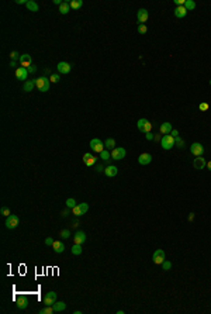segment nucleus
Masks as SVG:
<instances>
[{"label": "nucleus", "mask_w": 211, "mask_h": 314, "mask_svg": "<svg viewBox=\"0 0 211 314\" xmlns=\"http://www.w3.org/2000/svg\"><path fill=\"white\" fill-rule=\"evenodd\" d=\"M170 268H172V263L169 262V261L165 259L163 263H162V269H163V270H170Z\"/></svg>", "instance_id": "e433bc0d"}, {"label": "nucleus", "mask_w": 211, "mask_h": 314, "mask_svg": "<svg viewBox=\"0 0 211 314\" xmlns=\"http://www.w3.org/2000/svg\"><path fill=\"white\" fill-rule=\"evenodd\" d=\"M104 146L107 150H114L116 148V139L114 138H107L104 141Z\"/></svg>", "instance_id": "cd10ccee"}, {"label": "nucleus", "mask_w": 211, "mask_h": 314, "mask_svg": "<svg viewBox=\"0 0 211 314\" xmlns=\"http://www.w3.org/2000/svg\"><path fill=\"white\" fill-rule=\"evenodd\" d=\"M90 148L93 151H95V152H97V153H100V152H103V151H104V143H103L102 139H98V138H93L90 141Z\"/></svg>", "instance_id": "0eeeda50"}, {"label": "nucleus", "mask_w": 211, "mask_h": 314, "mask_svg": "<svg viewBox=\"0 0 211 314\" xmlns=\"http://www.w3.org/2000/svg\"><path fill=\"white\" fill-rule=\"evenodd\" d=\"M110 157H111V153H110L107 150H104L103 152H100V158H102L103 161H109Z\"/></svg>", "instance_id": "473e14b6"}, {"label": "nucleus", "mask_w": 211, "mask_h": 314, "mask_svg": "<svg viewBox=\"0 0 211 314\" xmlns=\"http://www.w3.org/2000/svg\"><path fill=\"white\" fill-rule=\"evenodd\" d=\"M194 220V213H190V215H189V221H193Z\"/></svg>", "instance_id": "864d4df0"}, {"label": "nucleus", "mask_w": 211, "mask_h": 314, "mask_svg": "<svg viewBox=\"0 0 211 314\" xmlns=\"http://www.w3.org/2000/svg\"><path fill=\"white\" fill-rule=\"evenodd\" d=\"M149 14H148V10L146 9H139L138 13H137V20H138L139 24H144V23L148 20Z\"/></svg>", "instance_id": "ddd939ff"}, {"label": "nucleus", "mask_w": 211, "mask_h": 314, "mask_svg": "<svg viewBox=\"0 0 211 314\" xmlns=\"http://www.w3.org/2000/svg\"><path fill=\"white\" fill-rule=\"evenodd\" d=\"M175 144H177L179 148H184V143H183V141H182L180 138H179V137L176 138V143H175Z\"/></svg>", "instance_id": "79ce46f5"}, {"label": "nucleus", "mask_w": 211, "mask_h": 314, "mask_svg": "<svg viewBox=\"0 0 211 314\" xmlns=\"http://www.w3.org/2000/svg\"><path fill=\"white\" fill-rule=\"evenodd\" d=\"M35 85H37V89L40 92H48L49 90L51 81H49L47 76H41V78H37L35 79Z\"/></svg>", "instance_id": "f03ea898"}, {"label": "nucleus", "mask_w": 211, "mask_h": 314, "mask_svg": "<svg viewBox=\"0 0 211 314\" xmlns=\"http://www.w3.org/2000/svg\"><path fill=\"white\" fill-rule=\"evenodd\" d=\"M165 259H166V254H165L163 249H156V251L153 252V255H152L153 263H156V265H162Z\"/></svg>", "instance_id": "39448f33"}, {"label": "nucleus", "mask_w": 211, "mask_h": 314, "mask_svg": "<svg viewBox=\"0 0 211 314\" xmlns=\"http://www.w3.org/2000/svg\"><path fill=\"white\" fill-rule=\"evenodd\" d=\"M61 237L65 238V240H68V238L70 237V231L69 230H62L61 231Z\"/></svg>", "instance_id": "ea45409f"}, {"label": "nucleus", "mask_w": 211, "mask_h": 314, "mask_svg": "<svg viewBox=\"0 0 211 314\" xmlns=\"http://www.w3.org/2000/svg\"><path fill=\"white\" fill-rule=\"evenodd\" d=\"M0 213H2V215H4V217H9V215H10V210H9V207H2L0 208Z\"/></svg>", "instance_id": "58836bf2"}, {"label": "nucleus", "mask_w": 211, "mask_h": 314, "mask_svg": "<svg viewBox=\"0 0 211 314\" xmlns=\"http://www.w3.org/2000/svg\"><path fill=\"white\" fill-rule=\"evenodd\" d=\"M52 244H54V240H52L51 237H48L47 240H45V245H51L52 247Z\"/></svg>", "instance_id": "c03bdc74"}, {"label": "nucleus", "mask_w": 211, "mask_h": 314, "mask_svg": "<svg viewBox=\"0 0 211 314\" xmlns=\"http://www.w3.org/2000/svg\"><path fill=\"white\" fill-rule=\"evenodd\" d=\"M170 135H172V137H175V138H177V137H179V131H177V130H172Z\"/></svg>", "instance_id": "de8ad7c7"}, {"label": "nucleus", "mask_w": 211, "mask_h": 314, "mask_svg": "<svg viewBox=\"0 0 211 314\" xmlns=\"http://www.w3.org/2000/svg\"><path fill=\"white\" fill-rule=\"evenodd\" d=\"M175 143H176L175 137H172L170 134H166V135H163V137H162L160 145H162V148H163L165 151H169V150H172V148L175 146Z\"/></svg>", "instance_id": "f257e3e1"}, {"label": "nucleus", "mask_w": 211, "mask_h": 314, "mask_svg": "<svg viewBox=\"0 0 211 314\" xmlns=\"http://www.w3.org/2000/svg\"><path fill=\"white\" fill-rule=\"evenodd\" d=\"M10 58H11V61H20V58H21V55L18 54L17 51H13V52H10Z\"/></svg>", "instance_id": "c9c22d12"}, {"label": "nucleus", "mask_w": 211, "mask_h": 314, "mask_svg": "<svg viewBox=\"0 0 211 314\" xmlns=\"http://www.w3.org/2000/svg\"><path fill=\"white\" fill-rule=\"evenodd\" d=\"M16 306H17V309H20V310H24V309L28 307V299L24 296L17 297V299H16Z\"/></svg>", "instance_id": "dca6fc26"}, {"label": "nucleus", "mask_w": 211, "mask_h": 314, "mask_svg": "<svg viewBox=\"0 0 211 314\" xmlns=\"http://www.w3.org/2000/svg\"><path fill=\"white\" fill-rule=\"evenodd\" d=\"M69 4H70V9H75V10H77V9H80L82 6H83V2H82V0H72Z\"/></svg>", "instance_id": "7c9ffc66"}, {"label": "nucleus", "mask_w": 211, "mask_h": 314, "mask_svg": "<svg viewBox=\"0 0 211 314\" xmlns=\"http://www.w3.org/2000/svg\"><path fill=\"white\" fill-rule=\"evenodd\" d=\"M34 88H37V85H35V81H26L24 82V85H23V90L24 92H31Z\"/></svg>", "instance_id": "b1692460"}, {"label": "nucleus", "mask_w": 211, "mask_h": 314, "mask_svg": "<svg viewBox=\"0 0 211 314\" xmlns=\"http://www.w3.org/2000/svg\"><path fill=\"white\" fill-rule=\"evenodd\" d=\"M104 173H106V176L113 178V176H116L117 173H118V168H117V166H114V165H109V166H106Z\"/></svg>", "instance_id": "aec40b11"}, {"label": "nucleus", "mask_w": 211, "mask_h": 314, "mask_svg": "<svg viewBox=\"0 0 211 314\" xmlns=\"http://www.w3.org/2000/svg\"><path fill=\"white\" fill-rule=\"evenodd\" d=\"M10 66H11V68H16V66H17V62H16V61H11Z\"/></svg>", "instance_id": "5fc2aeb1"}, {"label": "nucleus", "mask_w": 211, "mask_h": 314, "mask_svg": "<svg viewBox=\"0 0 211 314\" xmlns=\"http://www.w3.org/2000/svg\"><path fill=\"white\" fill-rule=\"evenodd\" d=\"M54 310H55V313H61V311L66 310L65 301H56V303L54 304Z\"/></svg>", "instance_id": "a878e982"}, {"label": "nucleus", "mask_w": 211, "mask_h": 314, "mask_svg": "<svg viewBox=\"0 0 211 314\" xmlns=\"http://www.w3.org/2000/svg\"><path fill=\"white\" fill-rule=\"evenodd\" d=\"M28 69V73H35L37 72V66L35 65H31L30 68H27Z\"/></svg>", "instance_id": "37998d69"}, {"label": "nucleus", "mask_w": 211, "mask_h": 314, "mask_svg": "<svg viewBox=\"0 0 211 314\" xmlns=\"http://www.w3.org/2000/svg\"><path fill=\"white\" fill-rule=\"evenodd\" d=\"M49 81H51L52 83H58V82L61 81V76H59V73H52L51 76H49Z\"/></svg>", "instance_id": "72a5a7b5"}, {"label": "nucleus", "mask_w": 211, "mask_h": 314, "mask_svg": "<svg viewBox=\"0 0 211 314\" xmlns=\"http://www.w3.org/2000/svg\"><path fill=\"white\" fill-rule=\"evenodd\" d=\"M104 166H103V165H97V166H96V171L97 172H104Z\"/></svg>", "instance_id": "09e8293b"}, {"label": "nucleus", "mask_w": 211, "mask_h": 314, "mask_svg": "<svg viewBox=\"0 0 211 314\" xmlns=\"http://www.w3.org/2000/svg\"><path fill=\"white\" fill-rule=\"evenodd\" d=\"M137 125H138V130L141 132H151V130H152V123H151L149 120H146V118H139L138 123H137Z\"/></svg>", "instance_id": "7ed1b4c3"}, {"label": "nucleus", "mask_w": 211, "mask_h": 314, "mask_svg": "<svg viewBox=\"0 0 211 314\" xmlns=\"http://www.w3.org/2000/svg\"><path fill=\"white\" fill-rule=\"evenodd\" d=\"M75 206H76V200H75V199H68V200H66V207L68 208H73L75 207Z\"/></svg>", "instance_id": "f704fd0d"}, {"label": "nucleus", "mask_w": 211, "mask_h": 314, "mask_svg": "<svg viewBox=\"0 0 211 314\" xmlns=\"http://www.w3.org/2000/svg\"><path fill=\"white\" fill-rule=\"evenodd\" d=\"M162 137H163V135H162V134L159 132V134L155 135V138H153V139H155V141H162Z\"/></svg>", "instance_id": "8fccbe9b"}, {"label": "nucleus", "mask_w": 211, "mask_h": 314, "mask_svg": "<svg viewBox=\"0 0 211 314\" xmlns=\"http://www.w3.org/2000/svg\"><path fill=\"white\" fill-rule=\"evenodd\" d=\"M198 109H200L201 111H207V110L210 109V106H208V103L203 102V103H200V106H198Z\"/></svg>", "instance_id": "a19ab883"}, {"label": "nucleus", "mask_w": 211, "mask_h": 314, "mask_svg": "<svg viewBox=\"0 0 211 314\" xmlns=\"http://www.w3.org/2000/svg\"><path fill=\"white\" fill-rule=\"evenodd\" d=\"M146 31H148V28H146L145 24H139V26H138V33L139 34H146Z\"/></svg>", "instance_id": "4c0bfd02"}, {"label": "nucleus", "mask_w": 211, "mask_h": 314, "mask_svg": "<svg viewBox=\"0 0 211 314\" xmlns=\"http://www.w3.org/2000/svg\"><path fill=\"white\" fill-rule=\"evenodd\" d=\"M68 214H69V210H63V211L61 213V215H62V217H66V215H68Z\"/></svg>", "instance_id": "603ef678"}, {"label": "nucleus", "mask_w": 211, "mask_h": 314, "mask_svg": "<svg viewBox=\"0 0 211 314\" xmlns=\"http://www.w3.org/2000/svg\"><path fill=\"white\" fill-rule=\"evenodd\" d=\"M184 7H186V10H187V11H191V10H194V9H196V3H194L193 0H186V2H184Z\"/></svg>", "instance_id": "c756f323"}, {"label": "nucleus", "mask_w": 211, "mask_h": 314, "mask_svg": "<svg viewBox=\"0 0 211 314\" xmlns=\"http://www.w3.org/2000/svg\"><path fill=\"white\" fill-rule=\"evenodd\" d=\"M52 248H54V252H56V254H62V252L65 251V244H63L62 241H54Z\"/></svg>", "instance_id": "5701e85b"}, {"label": "nucleus", "mask_w": 211, "mask_h": 314, "mask_svg": "<svg viewBox=\"0 0 211 314\" xmlns=\"http://www.w3.org/2000/svg\"><path fill=\"white\" fill-rule=\"evenodd\" d=\"M88 210H89V204H88V203H80V204H76L75 207L72 208L73 214L76 215V217H80V215L86 214V213H88Z\"/></svg>", "instance_id": "423d86ee"}, {"label": "nucleus", "mask_w": 211, "mask_h": 314, "mask_svg": "<svg viewBox=\"0 0 211 314\" xmlns=\"http://www.w3.org/2000/svg\"><path fill=\"white\" fill-rule=\"evenodd\" d=\"M18 223H20V220H18V217L16 214H10L6 218V227H7L9 230H14L16 227L18 226Z\"/></svg>", "instance_id": "6e6552de"}, {"label": "nucleus", "mask_w": 211, "mask_h": 314, "mask_svg": "<svg viewBox=\"0 0 211 314\" xmlns=\"http://www.w3.org/2000/svg\"><path fill=\"white\" fill-rule=\"evenodd\" d=\"M153 138H155V135H153L152 132H146V139H149V141H152Z\"/></svg>", "instance_id": "a18cd8bd"}, {"label": "nucleus", "mask_w": 211, "mask_h": 314, "mask_svg": "<svg viewBox=\"0 0 211 314\" xmlns=\"http://www.w3.org/2000/svg\"><path fill=\"white\" fill-rule=\"evenodd\" d=\"M125 155H127V151L124 150V148H121V146H117V148L111 150V159H114V161L124 159Z\"/></svg>", "instance_id": "20e7f679"}, {"label": "nucleus", "mask_w": 211, "mask_h": 314, "mask_svg": "<svg viewBox=\"0 0 211 314\" xmlns=\"http://www.w3.org/2000/svg\"><path fill=\"white\" fill-rule=\"evenodd\" d=\"M52 313H55L54 306H45L44 309L40 310V314H52Z\"/></svg>", "instance_id": "2f4dec72"}, {"label": "nucleus", "mask_w": 211, "mask_h": 314, "mask_svg": "<svg viewBox=\"0 0 211 314\" xmlns=\"http://www.w3.org/2000/svg\"><path fill=\"white\" fill-rule=\"evenodd\" d=\"M172 130H173V127H172L170 123H163V124H160V128H159V132L162 135H166V134H170Z\"/></svg>", "instance_id": "4be33fe9"}, {"label": "nucleus", "mask_w": 211, "mask_h": 314, "mask_svg": "<svg viewBox=\"0 0 211 314\" xmlns=\"http://www.w3.org/2000/svg\"><path fill=\"white\" fill-rule=\"evenodd\" d=\"M69 10H70V4L66 3V2H63V3L59 6V13H61V14H68Z\"/></svg>", "instance_id": "bb28decb"}, {"label": "nucleus", "mask_w": 211, "mask_h": 314, "mask_svg": "<svg viewBox=\"0 0 211 314\" xmlns=\"http://www.w3.org/2000/svg\"><path fill=\"white\" fill-rule=\"evenodd\" d=\"M190 152L193 153L194 157H203L204 153V146L200 143H193L190 145Z\"/></svg>", "instance_id": "1a4fd4ad"}, {"label": "nucleus", "mask_w": 211, "mask_h": 314, "mask_svg": "<svg viewBox=\"0 0 211 314\" xmlns=\"http://www.w3.org/2000/svg\"><path fill=\"white\" fill-rule=\"evenodd\" d=\"M73 241H75V244H83V242H86V234L83 233V231H77L75 235H73Z\"/></svg>", "instance_id": "6ab92c4d"}, {"label": "nucleus", "mask_w": 211, "mask_h": 314, "mask_svg": "<svg viewBox=\"0 0 211 314\" xmlns=\"http://www.w3.org/2000/svg\"><path fill=\"white\" fill-rule=\"evenodd\" d=\"M193 166H194V169H204L206 166H207V162H206V159H204V158L197 157V158H194Z\"/></svg>", "instance_id": "f3484780"}, {"label": "nucleus", "mask_w": 211, "mask_h": 314, "mask_svg": "<svg viewBox=\"0 0 211 314\" xmlns=\"http://www.w3.org/2000/svg\"><path fill=\"white\" fill-rule=\"evenodd\" d=\"M20 65H21L23 68H30V66L33 65V58H31V55L23 54L21 58H20Z\"/></svg>", "instance_id": "9b49d317"}, {"label": "nucleus", "mask_w": 211, "mask_h": 314, "mask_svg": "<svg viewBox=\"0 0 211 314\" xmlns=\"http://www.w3.org/2000/svg\"><path fill=\"white\" fill-rule=\"evenodd\" d=\"M62 3H63V2H61V0H54V4H58V6H61Z\"/></svg>", "instance_id": "6e6d98bb"}, {"label": "nucleus", "mask_w": 211, "mask_h": 314, "mask_svg": "<svg viewBox=\"0 0 211 314\" xmlns=\"http://www.w3.org/2000/svg\"><path fill=\"white\" fill-rule=\"evenodd\" d=\"M187 16V10H186L184 6H176L175 9V17L177 18H184Z\"/></svg>", "instance_id": "412c9836"}, {"label": "nucleus", "mask_w": 211, "mask_h": 314, "mask_svg": "<svg viewBox=\"0 0 211 314\" xmlns=\"http://www.w3.org/2000/svg\"><path fill=\"white\" fill-rule=\"evenodd\" d=\"M56 69H58L59 73H63V75H66V73L70 72V69H72V65H70L69 62H59L58 65H56Z\"/></svg>", "instance_id": "f8f14e48"}, {"label": "nucleus", "mask_w": 211, "mask_h": 314, "mask_svg": "<svg viewBox=\"0 0 211 314\" xmlns=\"http://www.w3.org/2000/svg\"><path fill=\"white\" fill-rule=\"evenodd\" d=\"M27 76H28V69L27 68H17L16 69V78H17L18 81H26Z\"/></svg>", "instance_id": "2eb2a0df"}, {"label": "nucleus", "mask_w": 211, "mask_h": 314, "mask_svg": "<svg viewBox=\"0 0 211 314\" xmlns=\"http://www.w3.org/2000/svg\"><path fill=\"white\" fill-rule=\"evenodd\" d=\"M56 303V293L55 292H48L44 297V304L45 306H54Z\"/></svg>", "instance_id": "9d476101"}, {"label": "nucleus", "mask_w": 211, "mask_h": 314, "mask_svg": "<svg viewBox=\"0 0 211 314\" xmlns=\"http://www.w3.org/2000/svg\"><path fill=\"white\" fill-rule=\"evenodd\" d=\"M28 0H16V4H27Z\"/></svg>", "instance_id": "3c124183"}, {"label": "nucleus", "mask_w": 211, "mask_h": 314, "mask_svg": "<svg viewBox=\"0 0 211 314\" xmlns=\"http://www.w3.org/2000/svg\"><path fill=\"white\" fill-rule=\"evenodd\" d=\"M83 162H84V165H88V166H93V165L97 162V158H96L95 155H91V153H84Z\"/></svg>", "instance_id": "a211bd4d"}, {"label": "nucleus", "mask_w": 211, "mask_h": 314, "mask_svg": "<svg viewBox=\"0 0 211 314\" xmlns=\"http://www.w3.org/2000/svg\"><path fill=\"white\" fill-rule=\"evenodd\" d=\"M72 254L73 255H80L82 252H83V248H82V245L80 244H73V247H72Z\"/></svg>", "instance_id": "c85d7f7f"}, {"label": "nucleus", "mask_w": 211, "mask_h": 314, "mask_svg": "<svg viewBox=\"0 0 211 314\" xmlns=\"http://www.w3.org/2000/svg\"><path fill=\"white\" fill-rule=\"evenodd\" d=\"M26 6H27V9H28L30 11H33V13H35V11L40 10V6H38L34 0H28V3H27Z\"/></svg>", "instance_id": "393cba45"}, {"label": "nucleus", "mask_w": 211, "mask_h": 314, "mask_svg": "<svg viewBox=\"0 0 211 314\" xmlns=\"http://www.w3.org/2000/svg\"><path fill=\"white\" fill-rule=\"evenodd\" d=\"M152 162V155L148 152H144L138 157V164L139 165H149Z\"/></svg>", "instance_id": "4468645a"}, {"label": "nucleus", "mask_w": 211, "mask_h": 314, "mask_svg": "<svg viewBox=\"0 0 211 314\" xmlns=\"http://www.w3.org/2000/svg\"><path fill=\"white\" fill-rule=\"evenodd\" d=\"M184 2L186 0H175L176 6H184Z\"/></svg>", "instance_id": "49530a36"}, {"label": "nucleus", "mask_w": 211, "mask_h": 314, "mask_svg": "<svg viewBox=\"0 0 211 314\" xmlns=\"http://www.w3.org/2000/svg\"><path fill=\"white\" fill-rule=\"evenodd\" d=\"M210 86H211V81H210Z\"/></svg>", "instance_id": "13d9d810"}, {"label": "nucleus", "mask_w": 211, "mask_h": 314, "mask_svg": "<svg viewBox=\"0 0 211 314\" xmlns=\"http://www.w3.org/2000/svg\"><path fill=\"white\" fill-rule=\"evenodd\" d=\"M207 168H208V171H211V161L207 162Z\"/></svg>", "instance_id": "4d7b16f0"}]
</instances>
